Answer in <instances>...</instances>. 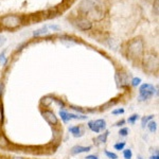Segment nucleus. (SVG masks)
I'll return each instance as SVG.
<instances>
[{"mask_svg":"<svg viewBox=\"0 0 159 159\" xmlns=\"http://www.w3.org/2000/svg\"><path fill=\"white\" fill-rule=\"evenodd\" d=\"M79 10L85 15L92 14L94 19H98V15L103 17V7H102V0H83L80 3Z\"/></svg>","mask_w":159,"mask_h":159,"instance_id":"nucleus-1","label":"nucleus"},{"mask_svg":"<svg viewBox=\"0 0 159 159\" xmlns=\"http://www.w3.org/2000/svg\"><path fill=\"white\" fill-rule=\"evenodd\" d=\"M143 51H144V43L140 37H136L129 43L127 53L130 56V58H133V60L140 58L143 55Z\"/></svg>","mask_w":159,"mask_h":159,"instance_id":"nucleus-2","label":"nucleus"},{"mask_svg":"<svg viewBox=\"0 0 159 159\" xmlns=\"http://www.w3.org/2000/svg\"><path fill=\"white\" fill-rule=\"evenodd\" d=\"M21 22V17L16 16V15H6L1 18V25L7 29H15L19 27Z\"/></svg>","mask_w":159,"mask_h":159,"instance_id":"nucleus-3","label":"nucleus"},{"mask_svg":"<svg viewBox=\"0 0 159 159\" xmlns=\"http://www.w3.org/2000/svg\"><path fill=\"white\" fill-rule=\"evenodd\" d=\"M158 57L155 54H148L143 58V66L148 72L154 73L158 70Z\"/></svg>","mask_w":159,"mask_h":159,"instance_id":"nucleus-4","label":"nucleus"},{"mask_svg":"<svg viewBox=\"0 0 159 159\" xmlns=\"http://www.w3.org/2000/svg\"><path fill=\"white\" fill-rule=\"evenodd\" d=\"M155 93V87L152 84H142L139 88V100L141 102L151 99Z\"/></svg>","mask_w":159,"mask_h":159,"instance_id":"nucleus-5","label":"nucleus"},{"mask_svg":"<svg viewBox=\"0 0 159 159\" xmlns=\"http://www.w3.org/2000/svg\"><path fill=\"white\" fill-rule=\"evenodd\" d=\"M74 25L82 31H89L92 28V22L87 18H78L74 21Z\"/></svg>","mask_w":159,"mask_h":159,"instance_id":"nucleus-6","label":"nucleus"},{"mask_svg":"<svg viewBox=\"0 0 159 159\" xmlns=\"http://www.w3.org/2000/svg\"><path fill=\"white\" fill-rule=\"evenodd\" d=\"M43 116L45 118V120L47 121L48 123L52 125H56L58 123V120H57V117L55 116V114L51 110H45L43 112Z\"/></svg>","mask_w":159,"mask_h":159,"instance_id":"nucleus-7","label":"nucleus"},{"mask_svg":"<svg viewBox=\"0 0 159 159\" xmlns=\"http://www.w3.org/2000/svg\"><path fill=\"white\" fill-rule=\"evenodd\" d=\"M91 150V147H82V145H75L70 150V153L72 155H78V154L87 153Z\"/></svg>","mask_w":159,"mask_h":159,"instance_id":"nucleus-8","label":"nucleus"},{"mask_svg":"<svg viewBox=\"0 0 159 159\" xmlns=\"http://www.w3.org/2000/svg\"><path fill=\"white\" fill-rule=\"evenodd\" d=\"M69 132L72 134L74 137H82L83 136V132H82V129L79 126V125H75V126H71L69 127Z\"/></svg>","mask_w":159,"mask_h":159,"instance_id":"nucleus-9","label":"nucleus"},{"mask_svg":"<svg viewBox=\"0 0 159 159\" xmlns=\"http://www.w3.org/2000/svg\"><path fill=\"white\" fill-rule=\"evenodd\" d=\"M48 33V27L47 25H43V27L39 28V29L35 30L34 32H33V36L34 37H39L42 36V35H45Z\"/></svg>","mask_w":159,"mask_h":159,"instance_id":"nucleus-10","label":"nucleus"},{"mask_svg":"<svg viewBox=\"0 0 159 159\" xmlns=\"http://www.w3.org/2000/svg\"><path fill=\"white\" fill-rule=\"evenodd\" d=\"M107 137H108V132H105L104 134H101L100 136H98L97 138H94L93 141H94V143L101 144V143H105V142H106Z\"/></svg>","mask_w":159,"mask_h":159,"instance_id":"nucleus-11","label":"nucleus"},{"mask_svg":"<svg viewBox=\"0 0 159 159\" xmlns=\"http://www.w3.org/2000/svg\"><path fill=\"white\" fill-rule=\"evenodd\" d=\"M94 123H96L97 126L99 127L100 132H102V130H104L105 129H106V122H105V120H103V119L94 120Z\"/></svg>","mask_w":159,"mask_h":159,"instance_id":"nucleus-12","label":"nucleus"},{"mask_svg":"<svg viewBox=\"0 0 159 159\" xmlns=\"http://www.w3.org/2000/svg\"><path fill=\"white\" fill-rule=\"evenodd\" d=\"M60 117H61V119L63 120V122L64 123H67L69 120V112H67L66 110H64V109H61L60 110Z\"/></svg>","mask_w":159,"mask_h":159,"instance_id":"nucleus-13","label":"nucleus"},{"mask_svg":"<svg viewBox=\"0 0 159 159\" xmlns=\"http://www.w3.org/2000/svg\"><path fill=\"white\" fill-rule=\"evenodd\" d=\"M88 127H89V129H90L91 132L96 133V134L100 133V129H99V127L97 126L96 123H94V120H92V121H89L88 122Z\"/></svg>","mask_w":159,"mask_h":159,"instance_id":"nucleus-14","label":"nucleus"},{"mask_svg":"<svg viewBox=\"0 0 159 159\" xmlns=\"http://www.w3.org/2000/svg\"><path fill=\"white\" fill-rule=\"evenodd\" d=\"M147 127L151 133H155L156 130H157V123L155 121H150L147 124Z\"/></svg>","mask_w":159,"mask_h":159,"instance_id":"nucleus-15","label":"nucleus"},{"mask_svg":"<svg viewBox=\"0 0 159 159\" xmlns=\"http://www.w3.org/2000/svg\"><path fill=\"white\" fill-rule=\"evenodd\" d=\"M153 118H154L153 115H151V116H148V117H143L142 120H141V125H142V127L147 126V124L153 119Z\"/></svg>","mask_w":159,"mask_h":159,"instance_id":"nucleus-16","label":"nucleus"},{"mask_svg":"<svg viewBox=\"0 0 159 159\" xmlns=\"http://www.w3.org/2000/svg\"><path fill=\"white\" fill-rule=\"evenodd\" d=\"M123 157L125 159H132L133 157V152L129 148H126V150H123Z\"/></svg>","mask_w":159,"mask_h":159,"instance_id":"nucleus-17","label":"nucleus"},{"mask_svg":"<svg viewBox=\"0 0 159 159\" xmlns=\"http://www.w3.org/2000/svg\"><path fill=\"white\" fill-rule=\"evenodd\" d=\"M139 119V116H138L137 114H135V115H133V116H130L129 119H127V122L129 123V124H135L136 121Z\"/></svg>","mask_w":159,"mask_h":159,"instance_id":"nucleus-18","label":"nucleus"},{"mask_svg":"<svg viewBox=\"0 0 159 159\" xmlns=\"http://www.w3.org/2000/svg\"><path fill=\"white\" fill-rule=\"evenodd\" d=\"M104 153H105V155H106L109 159H118V155H117L116 153L109 152V151H107V150H105Z\"/></svg>","mask_w":159,"mask_h":159,"instance_id":"nucleus-19","label":"nucleus"},{"mask_svg":"<svg viewBox=\"0 0 159 159\" xmlns=\"http://www.w3.org/2000/svg\"><path fill=\"white\" fill-rule=\"evenodd\" d=\"M125 144H126L125 142H118L114 145V148L116 151H123V148H125Z\"/></svg>","mask_w":159,"mask_h":159,"instance_id":"nucleus-20","label":"nucleus"},{"mask_svg":"<svg viewBox=\"0 0 159 159\" xmlns=\"http://www.w3.org/2000/svg\"><path fill=\"white\" fill-rule=\"evenodd\" d=\"M129 130L127 127H122V129L119 130V135L122 136V137H126V136L129 135Z\"/></svg>","mask_w":159,"mask_h":159,"instance_id":"nucleus-21","label":"nucleus"},{"mask_svg":"<svg viewBox=\"0 0 159 159\" xmlns=\"http://www.w3.org/2000/svg\"><path fill=\"white\" fill-rule=\"evenodd\" d=\"M7 57H6V50L3 51L2 53H0V63L2 64V65H6L7 64Z\"/></svg>","mask_w":159,"mask_h":159,"instance_id":"nucleus-22","label":"nucleus"},{"mask_svg":"<svg viewBox=\"0 0 159 159\" xmlns=\"http://www.w3.org/2000/svg\"><path fill=\"white\" fill-rule=\"evenodd\" d=\"M141 84V79L140 78H134L132 80V85L134 87H137L139 86Z\"/></svg>","mask_w":159,"mask_h":159,"instance_id":"nucleus-23","label":"nucleus"},{"mask_svg":"<svg viewBox=\"0 0 159 159\" xmlns=\"http://www.w3.org/2000/svg\"><path fill=\"white\" fill-rule=\"evenodd\" d=\"M43 104H45L46 106H47V105H49L51 102H53V98H51V97H46V98H43Z\"/></svg>","mask_w":159,"mask_h":159,"instance_id":"nucleus-24","label":"nucleus"},{"mask_svg":"<svg viewBox=\"0 0 159 159\" xmlns=\"http://www.w3.org/2000/svg\"><path fill=\"white\" fill-rule=\"evenodd\" d=\"M7 139L3 137V136H0V147L4 148V147H7Z\"/></svg>","mask_w":159,"mask_h":159,"instance_id":"nucleus-25","label":"nucleus"},{"mask_svg":"<svg viewBox=\"0 0 159 159\" xmlns=\"http://www.w3.org/2000/svg\"><path fill=\"white\" fill-rule=\"evenodd\" d=\"M122 114H124V109H123V108L112 110V115H122Z\"/></svg>","mask_w":159,"mask_h":159,"instance_id":"nucleus-26","label":"nucleus"},{"mask_svg":"<svg viewBox=\"0 0 159 159\" xmlns=\"http://www.w3.org/2000/svg\"><path fill=\"white\" fill-rule=\"evenodd\" d=\"M6 42H7V37L4 36V35L0 34V47H2V46L6 43Z\"/></svg>","mask_w":159,"mask_h":159,"instance_id":"nucleus-27","label":"nucleus"},{"mask_svg":"<svg viewBox=\"0 0 159 159\" xmlns=\"http://www.w3.org/2000/svg\"><path fill=\"white\" fill-rule=\"evenodd\" d=\"M48 29H50V30H52V31H60L61 28L58 27V25H51L48 27Z\"/></svg>","mask_w":159,"mask_h":159,"instance_id":"nucleus-28","label":"nucleus"},{"mask_svg":"<svg viewBox=\"0 0 159 159\" xmlns=\"http://www.w3.org/2000/svg\"><path fill=\"white\" fill-rule=\"evenodd\" d=\"M158 3L159 0H155V2H154V10H155L156 15H158Z\"/></svg>","mask_w":159,"mask_h":159,"instance_id":"nucleus-29","label":"nucleus"},{"mask_svg":"<svg viewBox=\"0 0 159 159\" xmlns=\"http://www.w3.org/2000/svg\"><path fill=\"white\" fill-rule=\"evenodd\" d=\"M85 159H99V157L97 155H88L86 156Z\"/></svg>","mask_w":159,"mask_h":159,"instance_id":"nucleus-30","label":"nucleus"},{"mask_svg":"<svg viewBox=\"0 0 159 159\" xmlns=\"http://www.w3.org/2000/svg\"><path fill=\"white\" fill-rule=\"evenodd\" d=\"M125 122H126L125 120H121V121H119V122L116 123V126H121V125H124Z\"/></svg>","mask_w":159,"mask_h":159,"instance_id":"nucleus-31","label":"nucleus"},{"mask_svg":"<svg viewBox=\"0 0 159 159\" xmlns=\"http://www.w3.org/2000/svg\"><path fill=\"white\" fill-rule=\"evenodd\" d=\"M151 159H159V155L158 154H155V155L151 156Z\"/></svg>","mask_w":159,"mask_h":159,"instance_id":"nucleus-32","label":"nucleus"},{"mask_svg":"<svg viewBox=\"0 0 159 159\" xmlns=\"http://www.w3.org/2000/svg\"><path fill=\"white\" fill-rule=\"evenodd\" d=\"M138 159H144V158H143L142 156H140V155H139V156H138Z\"/></svg>","mask_w":159,"mask_h":159,"instance_id":"nucleus-33","label":"nucleus"},{"mask_svg":"<svg viewBox=\"0 0 159 159\" xmlns=\"http://www.w3.org/2000/svg\"><path fill=\"white\" fill-rule=\"evenodd\" d=\"M12 159H22V158H20V157H14V158H12Z\"/></svg>","mask_w":159,"mask_h":159,"instance_id":"nucleus-34","label":"nucleus"}]
</instances>
